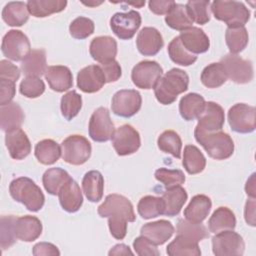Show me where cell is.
Segmentation results:
<instances>
[{
  "label": "cell",
  "mask_w": 256,
  "mask_h": 256,
  "mask_svg": "<svg viewBox=\"0 0 256 256\" xmlns=\"http://www.w3.org/2000/svg\"><path fill=\"white\" fill-rule=\"evenodd\" d=\"M97 211L100 217L108 218L110 233L118 240H122L126 236L127 222L136 220L132 203L128 198L119 194L107 195Z\"/></svg>",
  "instance_id": "6da1fadb"
},
{
  "label": "cell",
  "mask_w": 256,
  "mask_h": 256,
  "mask_svg": "<svg viewBox=\"0 0 256 256\" xmlns=\"http://www.w3.org/2000/svg\"><path fill=\"white\" fill-rule=\"evenodd\" d=\"M188 74L179 68H172L158 80L154 86V94L158 102L163 105L172 104L177 96L188 89Z\"/></svg>",
  "instance_id": "7a4b0ae2"
},
{
  "label": "cell",
  "mask_w": 256,
  "mask_h": 256,
  "mask_svg": "<svg viewBox=\"0 0 256 256\" xmlns=\"http://www.w3.org/2000/svg\"><path fill=\"white\" fill-rule=\"evenodd\" d=\"M194 136L207 154L215 160L227 159L234 152V142L232 138L229 134L221 130L205 132L195 127Z\"/></svg>",
  "instance_id": "3957f363"
},
{
  "label": "cell",
  "mask_w": 256,
  "mask_h": 256,
  "mask_svg": "<svg viewBox=\"0 0 256 256\" xmlns=\"http://www.w3.org/2000/svg\"><path fill=\"white\" fill-rule=\"evenodd\" d=\"M11 197L23 204L29 211H39L45 202V196L36 183L28 177H18L9 185Z\"/></svg>",
  "instance_id": "277c9868"
},
{
  "label": "cell",
  "mask_w": 256,
  "mask_h": 256,
  "mask_svg": "<svg viewBox=\"0 0 256 256\" xmlns=\"http://www.w3.org/2000/svg\"><path fill=\"white\" fill-rule=\"evenodd\" d=\"M210 9L217 20L223 21L230 28L244 26L250 19V11L239 1L216 0Z\"/></svg>",
  "instance_id": "5b68a950"
},
{
  "label": "cell",
  "mask_w": 256,
  "mask_h": 256,
  "mask_svg": "<svg viewBox=\"0 0 256 256\" xmlns=\"http://www.w3.org/2000/svg\"><path fill=\"white\" fill-rule=\"evenodd\" d=\"M62 159L72 165H82L91 156V144L82 135H70L61 143Z\"/></svg>",
  "instance_id": "8992f818"
},
{
  "label": "cell",
  "mask_w": 256,
  "mask_h": 256,
  "mask_svg": "<svg viewBox=\"0 0 256 256\" xmlns=\"http://www.w3.org/2000/svg\"><path fill=\"white\" fill-rule=\"evenodd\" d=\"M244 249L242 236L233 230L215 233L212 238V251L216 256H241Z\"/></svg>",
  "instance_id": "52a82bcc"
},
{
  "label": "cell",
  "mask_w": 256,
  "mask_h": 256,
  "mask_svg": "<svg viewBox=\"0 0 256 256\" xmlns=\"http://www.w3.org/2000/svg\"><path fill=\"white\" fill-rule=\"evenodd\" d=\"M227 78L237 84H246L253 79L252 62L245 60L237 54H226L220 60Z\"/></svg>",
  "instance_id": "ba28073f"
},
{
  "label": "cell",
  "mask_w": 256,
  "mask_h": 256,
  "mask_svg": "<svg viewBox=\"0 0 256 256\" xmlns=\"http://www.w3.org/2000/svg\"><path fill=\"white\" fill-rule=\"evenodd\" d=\"M1 50L8 59L21 61L31 52V46L28 37L22 31L10 30L2 39Z\"/></svg>",
  "instance_id": "9c48e42d"
},
{
  "label": "cell",
  "mask_w": 256,
  "mask_h": 256,
  "mask_svg": "<svg viewBox=\"0 0 256 256\" xmlns=\"http://www.w3.org/2000/svg\"><path fill=\"white\" fill-rule=\"evenodd\" d=\"M142 97L134 89H123L117 91L112 97V112L120 117L129 118L134 116L141 108Z\"/></svg>",
  "instance_id": "30bf717a"
},
{
  "label": "cell",
  "mask_w": 256,
  "mask_h": 256,
  "mask_svg": "<svg viewBox=\"0 0 256 256\" xmlns=\"http://www.w3.org/2000/svg\"><path fill=\"white\" fill-rule=\"evenodd\" d=\"M115 132L114 124L107 108L99 107L89 120V136L95 142H106L112 139Z\"/></svg>",
  "instance_id": "8fae6325"
},
{
  "label": "cell",
  "mask_w": 256,
  "mask_h": 256,
  "mask_svg": "<svg viewBox=\"0 0 256 256\" xmlns=\"http://www.w3.org/2000/svg\"><path fill=\"white\" fill-rule=\"evenodd\" d=\"M163 69L156 61L144 60L136 64L131 72L134 85L141 89H152L161 78Z\"/></svg>",
  "instance_id": "7c38bea8"
},
{
  "label": "cell",
  "mask_w": 256,
  "mask_h": 256,
  "mask_svg": "<svg viewBox=\"0 0 256 256\" xmlns=\"http://www.w3.org/2000/svg\"><path fill=\"white\" fill-rule=\"evenodd\" d=\"M255 108L245 103H237L228 111V122L237 133H251L255 130Z\"/></svg>",
  "instance_id": "4fadbf2b"
},
{
  "label": "cell",
  "mask_w": 256,
  "mask_h": 256,
  "mask_svg": "<svg viewBox=\"0 0 256 256\" xmlns=\"http://www.w3.org/2000/svg\"><path fill=\"white\" fill-rule=\"evenodd\" d=\"M112 145L119 156L133 154L141 145L139 132L131 125L124 124L115 130Z\"/></svg>",
  "instance_id": "5bb4252c"
},
{
  "label": "cell",
  "mask_w": 256,
  "mask_h": 256,
  "mask_svg": "<svg viewBox=\"0 0 256 256\" xmlns=\"http://www.w3.org/2000/svg\"><path fill=\"white\" fill-rule=\"evenodd\" d=\"M141 25V15L135 10L115 13L110 19L112 32L122 40L131 39Z\"/></svg>",
  "instance_id": "9a60e30c"
},
{
  "label": "cell",
  "mask_w": 256,
  "mask_h": 256,
  "mask_svg": "<svg viewBox=\"0 0 256 256\" xmlns=\"http://www.w3.org/2000/svg\"><path fill=\"white\" fill-rule=\"evenodd\" d=\"M224 121L225 115L223 108L213 101H208L205 103L203 111L198 116L196 128L205 132L220 131L224 125Z\"/></svg>",
  "instance_id": "2e32d148"
},
{
  "label": "cell",
  "mask_w": 256,
  "mask_h": 256,
  "mask_svg": "<svg viewBox=\"0 0 256 256\" xmlns=\"http://www.w3.org/2000/svg\"><path fill=\"white\" fill-rule=\"evenodd\" d=\"M106 83L105 75L100 65H89L77 74V86L85 93H95Z\"/></svg>",
  "instance_id": "e0dca14e"
},
{
  "label": "cell",
  "mask_w": 256,
  "mask_h": 256,
  "mask_svg": "<svg viewBox=\"0 0 256 256\" xmlns=\"http://www.w3.org/2000/svg\"><path fill=\"white\" fill-rule=\"evenodd\" d=\"M161 33L154 27H144L140 30L136 38L138 51L144 56H154L163 47Z\"/></svg>",
  "instance_id": "ac0fdd59"
},
{
  "label": "cell",
  "mask_w": 256,
  "mask_h": 256,
  "mask_svg": "<svg viewBox=\"0 0 256 256\" xmlns=\"http://www.w3.org/2000/svg\"><path fill=\"white\" fill-rule=\"evenodd\" d=\"M90 55L100 64L115 60L117 42L110 36H98L92 39L89 46Z\"/></svg>",
  "instance_id": "d6986e66"
},
{
  "label": "cell",
  "mask_w": 256,
  "mask_h": 256,
  "mask_svg": "<svg viewBox=\"0 0 256 256\" xmlns=\"http://www.w3.org/2000/svg\"><path fill=\"white\" fill-rule=\"evenodd\" d=\"M58 198L63 210L68 213L77 212L83 203V196L78 183L70 178L59 190Z\"/></svg>",
  "instance_id": "ffe728a7"
},
{
  "label": "cell",
  "mask_w": 256,
  "mask_h": 256,
  "mask_svg": "<svg viewBox=\"0 0 256 256\" xmlns=\"http://www.w3.org/2000/svg\"><path fill=\"white\" fill-rule=\"evenodd\" d=\"M5 144L11 158L15 160L24 159L31 152V143L21 128L6 132Z\"/></svg>",
  "instance_id": "44dd1931"
},
{
  "label": "cell",
  "mask_w": 256,
  "mask_h": 256,
  "mask_svg": "<svg viewBox=\"0 0 256 256\" xmlns=\"http://www.w3.org/2000/svg\"><path fill=\"white\" fill-rule=\"evenodd\" d=\"M182 45L187 51L196 55L208 51L210 41L205 32L198 27H191L180 33L178 36Z\"/></svg>",
  "instance_id": "7402d4cb"
},
{
  "label": "cell",
  "mask_w": 256,
  "mask_h": 256,
  "mask_svg": "<svg viewBox=\"0 0 256 256\" xmlns=\"http://www.w3.org/2000/svg\"><path fill=\"white\" fill-rule=\"evenodd\" d=\"M14 233L17 239L25 242H32L41 235L42 223L35 216L25 215L16 217L14 222Z\"/></svg>",
  "instance_id": "603a6c76"
},
{
  "label": "cell",
  "mask_w": 256,
  "mask_h": 256,
  "mask_svg": "<svg viewBox=\"0 0 256 256\" xmlns=\"http://www.w3.org/2000/svg\"><path fill=\"white\" fill-rule=\"evenodd\" d=\"M140 233L155 245H162L171 238L174 233V227L171 222L162 219L144 224Z\"/></svg>",
  "instance_id": "cb8c5ba5"
},
{
  "label": "cell",
  "mask_w": 256,
  "mask_h": 256,
  "mask_svg": "<svg viewBox=\"0 0 256 256\" xmlns=\"http://www.w3.org/2000/svg\"><path fill=\"white\" fill-rule=\"evenodd\" d=\"M44 75L50 88L56 92L67 91L73 86L72 72L66 66H49Z\"/></svg>",
  "instance_id": "d4e9b609"
},
{
  "label": "cell",
  "mask_w": 256,
  "mask_h": 256,
  "mask_svg": "<svg viewBox=\"0 0 256 256\" xmlns=\"http://www.w3.org/2000/svg\"><path fill=\"white\" fill-rule=\"evenodd\" d=\"M24 118V112L16 102H10L0 107V126L4 132L20 128Z\"/></svg>",
  "instance_id": "484cf974"
},
{
  "label": "cell",
  "mask_w": 256,
  "mask_h": 256,
  "mask_svg": "<svg viewBox=\"0 0 256 256\" xmlns=\"http://www.w3.org/2000/svg\"><path fill=\"white\" fill-rule=\"evenodd\" d=\"M47 68L46 52L43 49L31 50L21 63V71L26 77H40Z\"/></svg>",
  "instance_id": "4316f807"
},
{
  "label": "cell",
  "mask_w": 256,
  "mask_h": 256,
  "mask_svg": "<svg viewBox=\"0 0 256 256\" xmlns=\"http://www.w3.org/2000/svg\"><path fill=\"white\" fill-rule=\"evenodd\" d=\"M212 207L211 199L203 194L195 195L184 209V217L186 220L201 223L206 219Z\"/></svg>",
  "instance_id": "83f0119b"
},
{
  "label": "cell",
  "mask_w": 256,
  "mask_h": 256,
  "mask_svg": "<svg viewBox=\"0 0 256 256\" xmlns=\"http://www.w3.org/2000/svg\"><path fill=\"white\" fill-rule=\"evenodd\" d=\"M82 188L90 202H98L103 197L104 178L97 170L88 171L82 179Z\"/></svg>",
  "instance_id": "f1b7e54d"
},
{
  "label": "cell",
  "mask_w": 256,
  "mask_h": 256,
  "mask_svg": "<svg viewBox=\"0 0 256 256\" xmlns=\"http://www.w3.org/2000/svg\"><path fill=\"white\" fill-rule=\"evenodd\" d=\"M29 14L27 3L21 1L9 2L2 10V19L9 26L19 27L28 21Z\"/></svg>",
  "instance_id": "f546056e"
},
{
  "label": "cell",
  "mask_w": 256,
  "mask_h": 256,
  "mask_svg": "<svg viewBox=\"0 0 256 256\" xmlns=\"http://www.w3.org/2000/svg\"><path fill=\"white\" fill-rule=\"evenodd\" d=\"M187 198V192L181 186H176L167 189L162 195V199L165 205L164 215L169 217H174L178 215L179 212L181 211V208L185 204Z\"/></svg>",
  "instance_id": "4dcf8cb0"
},
{
  "label": "cell",
  "mask_w": 256,
  "mask_h": 256,
  "mask_svg": "<svg viewBox=\"0 0 256 256\" xmlns=\"http://www.w3.org/2000/svg\"><path fill=\"white\" fill-rule=\"evenodd\" d=\"M205 99L198 93H189L179 102V112L186 121H192L201 114L205 106Z\"/></svg>",
  "instance_id": "1f68e13d"
},
{
  "label": "cell",
  "mask_w": 256,
  "mask_h": 256,
  "mask_svg": "<svg viewBox=\"0 0 256 256\" xmlns=\"http://www.w3.org/2000/svg\"><path fill=\"white\" fill-rule=\"evenodd\" d=\"M236 226V218L232 210L228 207L217 208L208 221L209 231L218 233L226 230H233Z\"/></svg>",
  "instance_id": "d6a6232c"
},
{
  "label": "cell",
  "mask_w": 256,
  "mask_h": 256,
  "mask_svg": "<svg viewBox=\"0 0 256 256\" xmlns=\"http://www.w3.org/2000/svg\"><path fill=\"white\" fill-rule=\"evenodd\" d=\"M35 157L44 165H52L62 156L61 146L52 139H44L39 141L35 146Z\"/></svg>",
  "instance_id": "836d02e7"
},
{
  "label": "cell",
  "mask_w": 256,
  "mask_h": 256,
  "mask_svg": "<svg viewBox=\"0 0 256 256\" xmlns=\"http://www.w3.org/2000/svg\"><path fill=\"white\" fill-rule=\"evenodd\" d=\"M67 5L66 0H29L27 7L29 13L37 18L47 17L53 13L61 12Z\"/></svg>",
  "instance_id": "e575fe53"
},
{
  "label": "cell",
  "mask_w": 256,
  "mask_h": 256,
  "mask_svg": "<svg viewBox=\"0 0 256 256\" xmlns=\"http://www.w3.org/2000/svg\"><path fill=\"white\" fill-rule=\"evenodd\" d=\"M166 252L170 256H200L201 250L198 242L189 239L183 235H177L175 239L168 244Z\"/></svg>",
  "instance_id": "d590c367"
},
{
  "label": "cell",
  "mask_w": 256,
  "mask_h": 256,
  "mask_svg": "<svg viewBox=\"0 0 256 256\" xmlns=\"http://www.w3.org/2000/svg\"><path fill=\"white\" fill-rule=\"evenodd\" d=\"M165 22L170 28L181 32L191 28L193 24V21L187 12L186 6L179 3H175L173 8L166 14Z\"/></svg>",
  "instance_id": "8d00e7d4"
},
{
  "label": "cell",
  "mask_w": 256,
  "mask_h": 256,
  "mask_svg": "<svg viewBox=\"0 0 256 256\" xmlns=\"http://www.w3.org/2000/svg\"><path fill=\"white\" fill-rule=\"evenodd\" d=\"M69 174L62 168L54 167L45 171L42 183L45 190L51 195H58L60 188L70 179Z\"/></svg>",
  "instance_id": "74e56055"
},
{
  "label": "cell",
  "mask_w": 256,
  "mask_h": 256,
  "mask_svg": "<svg viewBox=\"0 0 256 256\" xmlns=\"http://www.w3.org/2000/svg\"><path fill=\"white\" fill-rule=\"evenodd\" d=\"M182 164L189 174H198L204 170L206 159L196 146L186 145L183 152Z\"/></svg>",
  "instance_id": "f35d334b"
},
{
  "label": "cell",
  "mask_w": 256,
  "mask_h": 256,
  "mask_svg": "<svg viewBox=\"0 0 256 256\" xmlns=\"http://www.w3.org/2000/svg\"><path fill=\"white\" fill-rule=\"evenodd\" d=\"M139 215L143 219H151L164 214L165 205L162 197L147 195L142 197L137 205Z\"/></svg>",
  "instance_id": "ab89813d"
},
{
  "label": "cell",
  "mask_w": 256,
  "mask_h": 256,
  "mask_svg": "<svg viewBox=\"0 0 256 256\" xmlns=\"http://www.w3.org/2000/svg\"><path fill=\"white\" fill-rule=\"evenodd\" d=\"M201 82L207 88H218L227 81V76L222 64L211 63L207 65L201 73Z\"/></svg>",
  "instance_id": "60d3db41"
},
{
  "label": "cell",
  "mask_w": 256,
  "mask_h": 256,
  "mask_svg": "<svg viewBox=\"0 0 256 256\" xmlns=\"http://www.w3.org/2000/svg\"><path fill=\"white\" fill-rule=\"evenodd\" d=\"M177 235H183L189 239L199 242L209 237L208 229L201 223H194L186 219H179L176 225Z\"/></svg>",
  "instance_id": "b9f144b4"
},
{
  "label": "cell",
  "mask_w": 256,
  "mask_h": 256,
  "mask_svg": "<svg viewBox=\"0 0 256 256\" xmlns=\"http://www.w3.org/2000/svg\"><path fill=\"white\" fill-rule=\"evenodd\" d=\"M225 40L230 52L237 54L246 48L249 40L248 32L244 26L228 27L225 33Z\"/></svg>",
  "instance_id": "7bdbcfd3"
},
{
  "label": "cell",
  "mask_w": 256,
  "mask_h": 256,
  "mask_svg": "<svg viewBox=\"0 0 256 256\" xmlns=\"http://www.w3.org/2000/svg\"><path fill=\"white\" fill-rule=\"evenodd\" d=\"M167 51L170 59L174 63L181 66H190L197 60L196 55L190 53L185 49L178 36L174 37L171 40V42L168 45Z\"/></svg>",
  "instance_id": "ee69618b"
},
{
  "label": "cell",
  "mask_w": 256,
  "mask_h": 256,
  "mask_svg": "<svg viewBox=\"0 0 256 256\" xmlns=\"http://www.w3.org/2000/svg\"><path fill=\"white\" fill-rule=\"evenodd\" d=\"M158 148L164 152L169 153L173 157L179 159L181 157L182 141L180 136L173 130H166L160 134L157 140Z\"/></svg>",
  "instance_id": "f6af8a7d"
},
{
  "label": "cell",
  "mask_w": 256,
  "mask_h": 256,
  "mask_svg": "<svg viewBox=\"0 0 256 256\" xmlns=\"http://www.w3.org/2000/svg\"><path fill=\"white\" fill-rule=\"evenodd\" d=\"M61 113L66 120H72L82 108V97L75 90L64 94L60 102Z\"/></svg>",
  "instance_id": "bcb514c9"
},
{
  "label": "cell",
  "mask_w": 256,
  "mask_h": 256,
  "mask_svg": "<svg viewBox=\"0 0 256 256\" xmlns=\"http://www.w3.org/2000/svg\"><path fill=\"white\" fill-rule=\"evenodd\" d=\"M187 12L193 22L204 25L210 20V1H188L185 5Z\"/></svg>",
  "instance_id": "7dc6e473"
},
{
  "label": "cell",
  "mask_w": 256,
  "mask_h": 256,
  "mask_svg": "<svg viewBox=\"0 0 256 256\" xmlns=\"http://www.w3.org/2000/svg\"><path fill=\"white\" fill-rule=\"evenodd\" d=\"M155 178L161 182L166 189L181 186V184L185 182V175L183 171L179 169L159 168L155 171Z\"/></svg>",
  "instance_id": "c3c4849f"
},
{
  "label": "cell",
  "mask_w": 256,
  "mask_h": 256,
  "mask_svg": "<svg viewBox=\"0 0 256 256\" xmlns=\"http://www.w3.org/2000/svg\"><path fill=\"white\" fill-rule=\"evenodd\" d=\"M16 216L4 215L1 217V231H0V246L2 251L11 247L16 242V236L14 233V222Z\"/></svg>",
  "instance_id": "681fc988"
},
{
  "label": "cell",
  "mask_w": 256,
  "mask_h": 256,
  "mask_svg": "<svg viewBox=\"0 0 256 256\" xmlns=\"http://www.w3.org/2000/svg\"><path fill=\"white\" fill-rule=\"evenodd\" d=\"M95 29L94 22L87 18V17H77L74 19L70 26H69V32L70 35L75 39H85L93 34Z\"/></svg>",
  "instance_id": "f907efd6"
},
{
  "label": "cell",
  "mask_w": 256,
  "mask_h": 256,
  "mask_svg": "<svg viewBox=\"0 0 256 256\" xmlns=\"http://www.w3.org/2000/svg\"><path fill=\"white\" fill-rule=\"evenodd\" d=\"M20 93L27 98H37L45 91V84L40 77H26L19 86Z\"/></svg>",
  "instance_id": "816d5d0a"
},
{
  "label": "cell",
  "mask_w": 256,
  "mask_h": 256,
  "mask_svg": "<svg viewBox=\"0 0 256 256\" xmlns=\"http://www.w3.org/2000/svg\"><path fill=\"white\" fill-rule=\"evenodd\" d=\"M133 248L137 255L139 256H158L160 252L157 245L152 243L149 239L144 236H139L135 238L133 242Z\"/></svg>",
  "instance_id": "f5cc1de1"
},
{
  "label": "cell",
  "mask_w": 256,
  "mask_h": 256,
  "mask_svg": "<svg viewBox=\"0 0 256 256\" xmlns=\"http://www.w3.org/2000/svg\"><path fill=\"white\" fill-rule=\"evenodd\" d=\"M100 67L103 70V73L105 75L106 83H111L117 81L121 75H122V70L120 64L116 60H112L106 63L100 64Z\"/></svg>",
  "instance_id": "db71d44e"
},
{
  "label": "cell",
  "mask_w": 256,
  "mask_h": 256,
  "mask_svg": "<svg viewBox=\"0 0 256 256\" xmlns=\"http://www.w3.org/2000/svg\"><path fill=\"white\" fill-rule=\"evenodd\" d=\"M20 77V70L8 60L0 61V79L16 82Z\"/></svg>",
  "instance_id": "11a10c76"
},
{
  "label": "cell",
  "mask_w": 256,
  "mask_h": 256,
  "mask_svg": "<svg viewBox=\"0 0 256 256\" xmlns=\"http://www.w3.org/2000/svg\"><path fill=\"white\" fill-rule=\"evenodd\" d=\"M15 82L0 79V105H6L12 101L15 96Z\"/></svg>",
  "instance_id": "9f6ffc18"
},
{
  "label": "cell",
  "mask_w": 256,
  "mask_h": 256,
  "mask_svg": "<svg viewBox=\"0 0 256 256\" xmlns=\"http://www.w3.org/2000/svg\"><path fill=\"white\" fill-rule=\"evenodd\" d=\"M150 11L156 15L167 14L175 5V2L172 0H151L148 3Z\"/></svg>",
  "instance_id": "6f0895ef"
},
{
  "label": "cell",
  "mask_w": 256,
  "mask_h": 256,
  "mask_svg": "<svg viewBox=\"0 0 256 256\" xmlns=\"http://www.w3.org/2000/svg\"><path fill=\"white\" fill-rule=\"evenodd\" d=\"M32 253L34 256H55V255H60V251L58 250V248L52 244V243H48V242H40L34 245Z\"/></svg>",
  "instance_id": "680465c9"
},
{
  "label": "cell",
  "mask_w": 256,
  "mask_h": 256,
  "mask_svg": "<svg viewBox=\"0 0 256 256\" xmlns=\"http://www.w3.org/2000/svg\"><path fill=\"white\" fill-rule=\"evenodd\" d=\"M245 221L251 225L255 226V198H250L247 200L244 209Z\"/></svg>",
  "instance_id": "91938a15"
},
{
  "label": "cell",
  "mask_w": 256,
  "mask_h": 256,
  "mask_svg": "<svg viewBox=\"0 0 256 256\" xmlns=\"http://www.w3.org/2000/svg\"><path fill=\"white\" fill-rule=\"evenodd\" d=\"M111 255H133V252L129 248V246L125 244H117L115 245L108 253Z\"/></svg>",
  "instance_id": "94428289"
},
{
  "label": "cell",
  "mask_w": 256,
  "mask_h": 256,
  "mask_svg": "<svg viewBox=\"0 0 256 256\" xmlns=\"http://www.w3.org/2000/svg\"><path fill=\"white\" fill-rule=\"evenodd\" d=\"M246 194L250 198H255L256 196V188H255V174H252L251 177L247 180L245 185Z\"/></svg>",
  "instance_id": "6125c7cd"
},
{
  "label": "cell",
  "mask_w": 256,
  "mask_h": 256,
  "mask_svg": "<svg viewBox=\"0 0 256 256\" xmlns=\"http://www.w3.org/2000/svg\"><path fill=\"white\" fill-rule=\"evenodd\" d=\"M84 5H87V6H97V5H100L102 2H82Z\"/></svg>",
  "instance_id": "be15d7a7"
}]
</instances>
